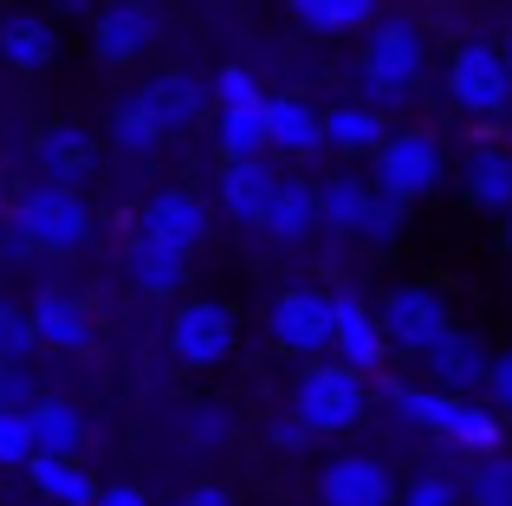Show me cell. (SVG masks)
<instances>
[{"mask_svg": "<svg viewBox=\"0 0 512 506\" xmlns=\"http://www.w3.org/2000/svg\"><path fill=\"white\" fill-rule=\"evenodd\" d=\"M376 396H383L415 435H428V442L454 448V455H467V461L506 448V422H500L506 409L487 403V396H461V390H441V383L422 390V383H402V377H383Z\"/></svg>", "mask_w": 512, "mask_h": 506, "instance_id": "6da1fadb", "label": "cell"}, {"mask_svg": "<svg viewBox=\"0 0 512 506\" xmlns=\"http://www.w3.org/2000/svg\"><path fill=\"white\" fill-rule=\"evenodd\" d=\"M422 72H428V33L409 13H383V20L370 26V39H363V52H357L363 98H370L376 111H402V104L415 98V85H422Z\"/></svg>", "mask_w": 512, "mask_h": 506, "instance_id": "7a4b0ae2", "label": "cell"}, {"mask_svg": "<svg viewBox=\"0 0 512 506\" xmlns=\"http://www.w3.org/2000/svg\"><path fill=\"white\" fill-rule=\"evenodd\" d=\"M292 409H299L318 435H357L363 416H370V370L344 364L338 351L305 357L299 377H292Z\"/></svg>", "mask_w": 512, "mask_h": 506, "instance_id": "3957f363", "label": "cell"}, {"mask_svg": "<svg viewBox=\"0 0 512 506\" xmlns=\"http://www.w3.org/2000/svg\"><path fill=\"white\" fill-rule=\"evenodd\" d=\"M85 241H91V208L78 182L39 176L33 189H20V202H13V247L20 253H78Z\"/></svg>", "mask_w": 512, "mask_h": 506, "instance_id": "277c9868", "label": "cell"}, {"mask_svg": "<svg viewBox=\"0 0 512 506\" xmlns=\"http://www.w3.org/2000/svg\"><path fill=\"white\" fill-rule=\"evenodd\" d=\"M448 104L467 117V124H500L512 111V59L506 46H493V39H461V46L448 52Z\"/></svg>", "mask_w": 512, "mask_h": 506, "instance_id": "5b68a950", "label": "cell"}, {"mask_svg": "<svg viewBox=\"0 0 512 506\" xmlns=\"http://www.w3.org/2000/svg\"><path fill=\"white\" fill-rule=\"evenodd\" d=\"M370 176L383 195H396V202L422 208L441 195V182H448V150H441L435 130H389V143L370 156Z\"/></svg>", "mask_w": 512, "mask_h": 506, "instance_id": "8992f818", "label": "cell"}, {"mask_svg": "<svg viewBox=\"0 0 512 506\" xmlns=\"http://www.w3.org/2000/svg\"><path fill=\"white\" fill-rule=\"evenodd\" d=\"M240 351V318L221 299H175L169 312V357L182 370H221Z\"/></svg>", "mask_w": 512, "mask_h": 506, "instance_id": "52a82bcc", "label": "cell"}, {"mask_svg": "<svg viewBox=\"0 0 512 506\" xmlns=\"http://www.w3.org/2000/svg\"><path fill=\"white\" fill-rule=\"evenodd\" d=\"M376 312H383V331L402 357H428L454 331V305L435 279H402V286H389Z\"/></svg>", "mask_w": 512, "mask_h": 506, "instance_id": "ba28073f", "label": "cell"}, {"mask_svg": "<svg viewBox=\"0 0 512 506\" xmlns=\"http://www.w3.org/2000/svg\"><path fill=\"white\" fill-rule=\"evenodd\" d=\"M273 344L279 351H292L305 364V357H325L331 344H338V292L325 286H286L273 299Z\"/></svg>", "mask_w": 512, "mask_h": 506, "instance_id": "9c48e42d", "label": "cell"}, {"mask_svg": "<svg viewBox=\"0 0 512 506\" xmlns=\"http://www.w3.org/2000/svg\"><path fill=\"white\" fill-rule=\"evenodd\" d=\"M396 500H402V481L370 448H344L318 468V506H396Z\"/></svg>", "mask_w": 512, "mask_h": 506, "instance_id": "30bf717a", "label": "cell"}, {"mask_svg": "<svg viewBox=\"0 0 512 506\" xmlns=\"http://www.w3.org/2000/svg\"><path fill=\"white\" fill-rule=\"evenodd\" d=\"M279 169L273 156H221V176H214V195H221V215L240 221V228H260L266 208H273Z\"/></svg>", "mask_w": 512, "mask_h": 506, "instance_id": "8fae6325", "label": "cell"}, {"mask_svg": "<svg viewBox=\"0 0 512 506\" xmlns=\"http://www.w3.org/2000/svg\"><path fill=\"white\" fill-rule=\"evenodd\" d=\"M156 39V20L143 0H111V7L91 13V52H98V65H137L143 52H150Z\"/></svg>", "mask_w": 512, "mask_h": 506, "instance_id": "7c38bea8", "label": "cell"}, {"mask_svg": "<svg viewBox=\"0 0 512 506\" xmlns=\"http://www.w3.org/2000/svg\"><path fill=\"white\" fill-rule=\"evenodd\" d=\"M428 383H441V390H461V396H487V377H493V351L474 338V331L454 325L448 338L435 344V351L422 357Z\"/></svg>", "mask_w": 512, "mask_h": 506, "instance_id": "4fadbf2b", "label": "cell"}, {"mask_svg": "<svg viewBox=\"0 0 512 506\" xmlns=\"http://www.w3.org/2000/svg\"><path fill=\"white\" fill-rule=\"evenodd\" d=\"M124 273H130V286H137L143 299H175V292L188 286V247L137 228V241H130V253H124Z\"/></svg>", "mask_w": 512, "mask_h": 506, "instance_id": "5bb4252c", "label": "cell"}, {"mask_svg": "<svg viewBox=\"0 0 512 506\" xmlns=\"http://www.w3.org/2000/svg\"><path fill=\"white\" fill-rule=\"evenodd\" d=\"M266 124H273V156H292V163H305V156L331 150L325 111H318L305 91H279V98H266Z\"/></svg>", "mask_w": 512, "mask_h": 506, "instance_id": "9a60e30c", "label": "cell"}, {"mask_svg": "<svg viewBox=\"0 0 512 506\" xmlns=\"http://www.w3.org/2000/svg\"><path fill=\"white\" fill-rule=\"evenodd\" d=\"M331 351H338L344 364L383 377V357L396 351V344H389V331H383V312H370L357 292H338V344H331Z\"/></svg>", "mask_w": 512, "mask_h": 506, "instance_id": "2e32d148", "label": "cell"}, {"mask_svg": "<svg viewBox=\"0 0 512 506\" xmlns=\"http://www.w3.org/2000/svg\"><path fill=\"white\" fill-rule=\"evenodd\" d=\"M143 228L195 253V247H201V241L214 234V208L201 202L195 189H156L150 202H143Z\"/></svg>", "mask_w": 512, "mask_h": 506, "instance_id": "e0dca14e", "label": "cell"}, {"mask_svg": "<svg viewBox=\"0 0 512 506\" xmlns=\"http://www.w3.org/2000/svg\"><path fill=\"white\" fill-rule=\"evenodd\" d=\"M318 228H325V221H318V182H305V176H279L273 208H266L260 234H266L273 247H299V241H312Z\"/></svg>", "mask_w": 512, "mask_h": 506, "instance_id": "ac0fdd59", "label": "cell"}, {"mask_svg": "<svg viewBox=\"0 0 512 506\" xmlns=\"http://www.w3.org/2000/svg\"><path fill=\"white\" fill-rule=\"evenodd\" d=\"M26 487H33L46 506H98V494H104L98 474H91L78 455H46V448L26 461Z\"/></svg>", "mask_w": 512, "mask_h": 506, "instance_id": "d6986e66", "label": "cell"}, {"mask_svg": "<svg viewBox=\"0 0 512 506\" xmlns=\"http://www.w3.org/2000/svg\"><path fill=\"white\" fill-rule=\"evenodd\" d=\"M26 312H33V325H39V344H46V351H59V357L91 351V338H98V331H91V312L72 299V292H59V286H46L33 305H26Z\"/></svg>", "mask_w": 512, "mask_h": 506, "instance_id": "ffe728a7", "label": "cell"}, {"mask_svg": "<svg viewBox=\"0 0 512 506\" xmlns=\"http://www.w3.org/2000/svg\"><path fill=\"white\" fill-rule=\"evenodd\" d=\"M33 163H39V176H52V182H85L91 163H98V143H91L85 124H46L33 137Z\"/></svg>", "mask_w": 512, "mask_h": 506, "instance_id": "44dd1931", "label": "cell"}, {"mask_svg": "<svg viewBox=\"0 0 512 506\" xmlns=\"http://www.w3.org/2000/svg\"><path fill=\"white\" fill-rule=\"evenodd\" d=\"M59 59V26L46 13H7L0 20V65L7 72H46Z\"/></svg>", "mask_w": 512, "mask_h": 506, "instance_id": "7402d4cb", "label": "cell"}, {"mask_svg": "<svg viewBox=\"0 0 512 506\" xmlns=\"http://www.w3.org/2000/svg\"><path fill=\"white\" fill-rule=\"evenodd\" d=\"M376 202V176H350V169H338V176L318 182V221H325V234H344V241H357L363 234V215H370Z\"/></svg>", "mask_w": 512, "mask_h": 506, "instance_id": "603a6c76", "label": "cell"}, {"mask_svg": "<svg viewBox=\"0 0 512 506\" xmlns=\"http://www.w3.org/2000/svg\"><path fill=\"white\" fill-rule=\"evenodd\" d=\"M325 137L338 156H376L389 143V111H376L370 98H350L325 111Z\"/></svg>", "mask_w": 512, "mask_h": 506, "instance_id": "cb8c5ba5", "label": "cell"}, {"mask_svg": "<svg viewBox=\"0 0 512 506\" xmlns=\"http://www.w3.org/2000/svg\"><path fill=\"white\" fill-rule=\"evenodd\" d=\"M461 195L467 208H480V215H506L512 208V150H467L461 163Z\"/></svg>", "mask_w": 512, "mask_h": 506, "instance_id": "d4e9b609", "label": "cell"}, {"mask_svg": "<svg viewBox=\"0 0 512 506\" xmlns=\"http://www.w3.org/2000/svg\"><path fill=\"white\" fill-rule=\"evenodd\" d=\"M214 150H221V156H273V124H266V98H247V104H214Z\"/></svg>", "mask_w": 512, "mask_h": 506, "instance_id": "484cf974", "label": "cell"}, {"mask_svg": "<svg viewBox=\"0 0 512 506\" xmlns=\"http://www.w3.org/2000/svg\"><path fill=\"white\" fill-rule=\"evenodd\" d=\"M143 91H150V104L169 117V130H188V124H201V117H208V104H214V85H208V78H195V72H182V65L156 72Z\"/></svg>", "mask_w": 512, "mask_h": 506, "instance_id": "4316f807", "label": "cell"}, {"mask_svg": "<svg viewBox=\"0 0 512 506\" xmlns=\"http://www.w3.org/2000/svg\"><path fill=\"white\" fill-rule=\"evenodd\" d=\"M26 416H33V435L46 455H78L85 448V416H78V403H65L59 390H39L33 403H26Z\"/></svg>", "mask_w": 512, "mask_h": 506, "instance_id": "83f0119b", "label": "cell"}, {"mask_svg": "<svg viewBox=\"0 0 512 506\" xmlns=\"http://www.w3.org/2000/svg\"><path fill=\"white\" fill-rule=\"evenodd\" d=\"M163 137H175V130H169V117L150 104V91H137V98L117 104V117H111V143H117L124 156H156V150H163Z\"/></svg>", "mask_w": 512, "mask_h": 506, "instance_id": "f1b7e54d", "label": "cell"}, {"mask_svg": "<svg viewBox=\"0 0 512 506\" xmlns=\"http://www.w3.org/2000/svg\"><path fill=\"white\" fill-rule=\"evenodd\" d=\"M292 7V20L305 26V33H318V39H344V33H370L383 13H376V0H286Z\"/></svg>", "mask_w": 512, "mask_h": 506, "instance_id": "f546056e", "label": "cell"}, {"mask_svg": "<svg viewBox=\"0 0 512 506\" xmlns=\"http://www.w3.org/2000/svg\"><path fill=\"white\" fill-rule=\"evenodd\" d=\"M461 481H467V506H512V455L506 448L474 455V468H467Z\"/></svg>", "mask_w": 512, "mask_h": 506, "instance_id": "4dcf8cb0", "label": "cell"}, {"mask_svg": "<svg viewBox=\"0 0 512 506\" xmlns=\"http://www.w3.org/2000/svg\"><path fill=\"white\" fill-rule=\"evenodd\" d=\"M39 455V435H33V416L13 403H0V474H26V461Z\"/></svg>", "mask_w": 512, "mask_h": 506, "instance_id": "1f68e13d", "label": "cell"}, {"mask_svg": "<svg viewBox=\"0 0 512 506\" xmlns=\"http://www.w3.org/2000/svg\"><path fill=\"white\" fill-rule=\"evenodd\" d=\"M182 442L188 448H227L234 442V409L227 403H188L182 409Z\"/></svg>", "mask_w": 512, "mask_h": 506, "instance_id": "d6a6232c", "label": "cell"}, {"mask_svg": "<svg viewBox=\"0 0 512 506\" xmlns=\"http://www.w3.org/2000/svg\"><path fill=\"white\" fill-rule=\"evenodd\" d=\"M396 506H467V481H454V474H441V468H415L409 481H402Z\"/></svg>", "mask_w": 512, "mask_h": 506, "instance_id": "836d02e7", "label": "cell"}, {"mask_svg": "<svg viewBox=\"0 0 512 506\" xmlns=\"http://www.w3.org/2000/svg\"><path fill=\"white\" fill-rule=\"evenodd\" d=\"M33 351H46V344H39L33 312H20V305H0V364H33Z\"/></svg>", "mask_w": 512, "mask_h": 506, "instance_id": "e575fe53", "label": "cell"}, {"mask_svg": "<svg viewBox=\"0 0 512 506\" xmlns=\"http://www.w3.org/2000/svg\"><path fill=\"white\" fill-rule=\"evenodd\" d=\"M402 228H409V202H396V195L376 189V202H370V215H363V234H357V241H370V247H396V241H402Z\"/></svg>", "mask_w": 512, "mask_h": 506, "instance_id": "d590c367", "label": "cell"}, {"mask_svg": "<svg viewBox=\"0 0 512 506\" xmlns=\"http://www.w3.org/2000/svg\"><path fill=\"white\" fill-rule=\"evenodd\" d=\"M247 98H266L260 78H253L247 65H221V72H214V104H247Z\"/></svg>", "mask_w": 512, "mask_h": 506, "instance_id": "8d00e7d4", "label": "cell"}, {"mask_svg": "<svg viewBox=\"0 0 512 506\" xmlns=\"http://www.w3.org/2000/svg\"><path fill=\"white\" fill-rule=\"evenodd\" d=\"M266 442H273V448H279V455H305V448H312V442H318V429H312V422H305V416H299V409H292V416H279V422H273V429H266Z\"/></svg>", "mask_w": 512, "mask_h": 506, "instance_id": "74e56055", "label": "cell"}, {"mask_svg": "<svg viewBox=\"0 0 512 506\" xmlns=\"http://www.w3.org/2000/svg\"><path fill=\"white\" fill-rule=\"evenodd\" d=\"M39 396V383H33V370L26 364H0V403H13V409H26Z\"/></svg>", "mask_w": 512, "mask_h": 506, "instance_id": "f35d334b", "label": "cell"}, {"mask_svg": "<svg viewBox=\"0 0 512 506\" xmlns=\"http://www.w3.org/2000/svg\"><path fill=\"white\" fill-rule=\"evenodd\" d=\"M487 403H500L512 416V351H493V377H487Z\"/></svg>", "mask_w": 512, "mask_h": 506, "instance_id": "ab89813d", "label": "cell"}, {"mask_svg": "<svg viewBox=\"0 0 512 506\" xmlns=\"http://www.w3.org/2000/svg\"><path fill=\"white\" fill-rule=\"evenodd\" d=\"M175 506H240V500L227 494V487H214V481H195V487H188V494L175 500Z\"/></svg>", "mask_w": 512, "mask_h": 506, "instance_id": "60d3db41", "label": "cell"}, {"mask_svg": "<svg viewBox=\"0 0 512 506\" xmlns=\"http://www.w3.org/2000/svg\"><path fill=\"white\" fill-rule=\"evenodd\" d=\"M98 506H150V500H143L137 487H104V494H98Z\"/></svg>", "mask_w": 512, "mask_h": 506, "instance_id": "b9f144b4", "label": "cell"}, {"mask_svg": "<svg viewBox=\"0 0 512 506\" xmlns=\"http://www.w3.org/2000/svg\"><path fill=\"white\" fill-rule=\"evenodd\" d=\"M500 46H506V59H512V26H506V39H500Z\"/></svg>", "mask_w": 512, "mask_h": 506, "instance_id": "7bdbcfd3", "label": "cell"}, {"mask_svg": "<svg viewBox=\"0 0 512 506\" xmlns=\"http://www.w3.org/2000/svg\"><path fill=\"white\" fill-rule=\"evenodd\" d=\"M506 247H512V208H506Z\"/></svg>", "mask_w": 512, "mask_h": 506, "instance_id": "ee69618b", "label": "cell"}]
</instances>
